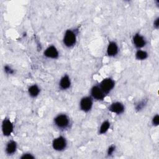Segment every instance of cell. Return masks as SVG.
<instances>
[{
  "label": "cell",
  "instance_id": "cell-1",
  "mask_svg": "<svg viewBox=\"0 0 159 159\" xmlns=\"http://www.w3.org/2000/svg\"><path fill=\"white\" fill-rule=\"evenodd\" d=\"M76 37L75 33L71 30H67L63 37V43L65 46L71 47L76 43Z\"/></svg>",
  "mask_w": 159,
  "mask_h": 159
},
{
  "label": "cell",
  "instance_id": "cell-2",
  "mask_svg": "<svg viewBox=\"0 0 159 159\" xmlns=\"http://www.w3.org/2000/svg\"><path fill=\"white\" fill-rule=\"evenodd\" d=\"M55 125L60 129H66L70 124L68 117L65 114H59L54 119Z\"/></svg>",
  "mask_w": 159,
  "mask_h": 159
},
{
  "label": "cell",
  "instance_id": "cell-3",
  "mask_svg": "<svg viewBox=\"0 0 159 159\" xmlns=\"http://www.w3.org/2000/svg\"><path fill=\"white\" fill-rule=\"evenodd\" d=\"M99 86L105 94H107L114 87V81L109 78H105L100 83Z\"/></svg>",
  "mask_w": 159,
  "mask_h": 159
},
{
  "label": "cell",
  "instance_id": "cell-4",
  "mask_svg": "<svg viewBox=\"0 0 159 159\" xmlns=\"http://www.w3.org/2000/svg\"><path fill=\"white\" fill-rule=\"evenodd\" d=\"M52 147L57 151L63 150L66 147V139L61 136L55 139L52 142Z\"/></svg>",
  "mask_w": 159,
  "mask_h": 159
},
{
  "label": "cell",
  "instance_id": "cell-5",
  "mask_svg": "<svg viewBox=\"0 0 159 159\" xmlns=\"http://www.w3.org/2000/svg\"><path fill=\"white\" fill-rule=\"evenodd\" d=\"M2 131L4 136H9L13 131V124L8 119H4L2 123Z\"/></svg>",
  "mask_w": 159,
  "mask_h": 159
},
{
  "label": "cell",
  "instance_id": "cell-6",
  "mask_svg": "<svg viewBox=\"0 0 159 159\" xmlns=\"http://www.w3.org/2000/svg\"><path fill=\"white\" fill-rule=\"evenodd\" d=\"M81 109L84 112H88L91 110L93 106V101L91 97H84L81 99L80 103Z\"/></svg>",
  "mask_w": 159,
  "mask_h": 159
},
{
  "label": "cell",
  "instance_id": "cell-7",
  "mask_svg": "<svg viewBox=\"0 0 159 159\" xmlns=\"http://www.w3.org/2000/svg\"><path fill=\"white\" fill-rule=\"evenodd\" d=\"M91 94L96 100H102L105 97V93L102 91L99 86H94L91 90Z\"/></svg>",
  "mask_w": 159,
  "mask_h": 159
},
{
  "label": "cell",
  "instance_id": "cell-8",
  "mask_svg": "<svg viewBox=\"0 0 159 159\" xmlns=\"http://www.w3.org/2000/svg\"><path fill=\"white\" fill-rule=\"evenodd\" d=\"M44 55L47 57V58H57L58 57L59 53L56 48L55 47L52 45L48 47V48H46V50L44 52Z\"/></svg>",
  "mask_w": 159,
  "mask_h": 159
},
{
  "label": "cell",
  "instance_id": "cell-9",
  "mask_svg": "<svg viewBox=\"0 0 159 159\" xmlns=\"http://www.w3.org/2000/svg\"><path fill=\"white\" fill-rule=\"evenodd\" d=\"M109 110L117 114H120L124 111V106L121 102H115L111 104Z\"/></svg>",
  "mask_w": 159,
  "mask_h": 159
},
{
  "label": "cell",
  "instance_id": "cell-10",
  "mask_svg": "<svg viewBox=\"0 0 159 159\" xmlns=\"http://www.w3.org/2000/svg\"><path fill=\"white\" fill-rule=\"evenodd\" d=\"M133 43L137 48H142L146 44V41L143 36L139 34H136L133 37Z\"/></svg>",
  "mask_w": 159,
  "mask_h": 159
},
{
  "label": "cell",
  "instance_id": "cell-11",
  "mask_svg": "<svg viewBox=\"0 0 159 159\" xmlns=\"http://www.w3.org/2000/svg\"><path fill=\"white\" fill-rule=\"evenodd\" d=\"M118 53V46L114 42H111L107 47V55L109 57H114Z\"/></svg>",
  "mask_w": 159,
  "mask_h": 159
},
{
  "label": "cell",
  "instance_id": "cell-12",
  "mask_svg": "<svg viewBox=\"0 0 159 159\" xmlns=\"http://www.w3.org/2000/svg\"><path fill=\"white\" fill-rule=\"evenodd\" d=\"M60 87L62 89H66L70 88L71 85L70 78L68 75H64L60 80L59 83Z\"/></svg>",
  "mask_w": 159,
  "mask_h": 159
},
{
  "label": "cell",
  "instance_id": "cell-13",
  "mask_svg": "<svg viewBox=\"0 0 159 159\" xmlns=\"http://www.w3.org/2000/svg\"><path fill=\"white\" fill-rule=\"evenodd\" d=\"M17 143L15 141H9L6 147V152L8 155H12L16 151Z\"/></svg>",
  "mask_w": 159,
  "mask_h": 159
},
{
  "label": "cell",
  "instance_id": "cell-14",
  "mask_svg": "<svg viewBox=\"0 0 159 159\" xmlns=\"http://www.w3.org/2000/svg\"><path fill=\"white\" fill-rule=\"evenodd\" d=\"M28 92H29V95L31 97L35 98V97H36V96H37L39 95V94L40 93V89H39V88L37 85L34 84V85L30 86L29 88Z\"/></svg>",
  "mask_w": 159,
  "mask_h": 159
},
{
  "label": "cell",
  "instance_id": "cell-15",
  "mask_svg": "<svg viewBox=\"0 0 159 159\" xmlns=\"http://www.w3.org/2000/svg\"><path fill=\"white\" fill-rule=\"evenodd\" d=\"M109 127H110V123H109V122L107 121V120L104 121L102 123V124H101V127L99 128V133L100 134H105L108 130Z\"/></svg>",
  "mask_w": 159,
  "mask_h": 159
},
{
  "label": "cell",
  "instance_id": "cell-16",
  "mask_svg": "<svg viewBox=\"0 0 159 159\" xmlns=\"http://www.w3.org/2000/svg\"><path fill=\"white\" fill-rule=\"evenodd\" d=\"M135 57L137 60H143L148 57V53L143 50H138L135 53Z\"/></svg>",
  "mask_w": 159,
  "mask_h": 159
},
{
  "label": "cell",
  "instance_id": "cell-17",
  "mask_svg": "<svg viewBox=\"0 0 159 159\" xmlns=\"http://www.w3.org/2000/svg\"><path fill=\"white\" fill-rule=\"evenodd\" d=\"M147 104V101L145 100H142L140 102H139L137 104H136V106H135V109L137 111H140L142 110L144 107Z\"/></svg>",
  "mask_w": 159,
  "mask_h": 159
},
{
  "label": "cell",
  "instance_id": "cell-18",
  "mask_svg": "<svg viewBox=\"0 0 159 159\" xmlns=\"http://www.w3.org/2000/svg\"><path fill=\"white\" fill-rule=\"evenodd\" d=\"M4 71L7 73V74H9V75H12L14 73V71L13 69L11 68V66H8V65H6L4 66Z\"/></svg>",
  "mask_w": 159,
  "mask_h": 159
},
{
  "label": "cell",
  "instance_id": "cell-19",
  "mask_svg": "<svg viewBox=\"0 0 159 159\" xmlns=\"http://www.w3.org/2000/svg\"><path fill=\"white\" fill-rule=\"evenodd\" d=\"M152 124L153 125L157 126L159 124V116L158 114H156L152 119Z\"/></svg>",
  "mask_w": 159,
  "mask_h": 159
},
{
  "label": "cell",
  "instance_id": "cell-20",
  "mask_svg": "<svg viewBox=\"0 0 159 159\" xmlns=\"http://www.w3.org/2000/svg\"><path fill=\"white\" fill-rule=\"evenodd\" d=\"M20 158H22V159H26V158H28V159H30V158H34V157L30 154V153H24L23 154Z\"/></svg>",
  "mask_w": 159,
  "mask_h": 159
},
{
  "label": "cell",
  "instance_id": "cell-21",
  "mask_svg": "<svg viewBox=\"0 0 159 159\" xmlns=\"http://www.w3.org/2000/svg\"><path fill=\"white\" fill-rule=\"evenodd\" d=\"M114 150H115V146L111 145L107 149V155H111L113 153V152H114Z\"/></svg>",
  "mask_w": 159,
  "mask_h": 159
},
{
  "label": "cell",
  "instance_id": "cell-22",
  "mask_svg": "<svg viewBox=\"0 0 159 159\" xmlns=\"http://www.w3.org/2000/svg\"><path fill=\"white\" fill-rule=\"evenodd\" d=\"M153 25H154V27H155L156 29H158V27H159V18H158V17H157V18L155 20V21H154V22H153Z\"/></svg>",
  "mask_w": 159,
  "mask_h": 159
}]
</instances>
